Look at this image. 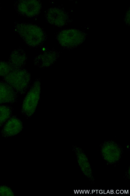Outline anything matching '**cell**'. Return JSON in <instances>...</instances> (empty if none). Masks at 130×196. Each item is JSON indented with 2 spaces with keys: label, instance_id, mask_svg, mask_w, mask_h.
<instances>
[{
  "label": "cell",
  "instance_id": "cell-1",
  "mask_svg": "<svg viewBox=\"0 0 130 196\" xmlns=\"http://www.w3.org/2000/svg\"><path fill=\"white\" fill-rule=\"evenodd\" d=\"M15 29L25 43L31 47H37L41 45L47 38L45 31L36 25L18 23L16 25Z\"/></svg>",
  "mask_w": 130,
  "mask_h": 196
},
{
  "label": "cell",
  "instance_id": "cell-2",
  "mask_svg": "<svg viewBox=\"0 0 130 196\" xmlns=\"http://www.w3.org/2000/svg\"><path fill=\"white\" fill-rule=\"evenodd\" d=\"M3 78L4 81L17 93L22 94L26 91L30 80L29 74L23 68L13 70Z\"/></svg>",
  "mask_w": 130,
  "mask_h": 196
},
{
  "label": "cell",
  "instance_id": "cell-3",
  "mask_svg": "<svg viewBox=\"0 0 130 196\" xmlns=\"http://www.w3.org/2000/svg\"><path fill=\"white\" fill-rule=\"evenodd\" d=\"M40 84L35 81L25 97L23 102L22 112L28 117L32 115L35 111L40 96Z\"/></svg>",
  "mask_w": 130,
  "mask_h": 196
},
{
  "label": "cell",
  "instance_id": "cell-4",
  "mask_svg": "<svg viewBox=\"0 0 130 196\" xmlns=\"http://www.w3.org/2000/svg\"><path fill=\"white\" fill-rule=\"evenodd\" d=\"M56 37L60 45L66 48L74 47L82 41L81 32L75 29L62 30L57 34Z\"/></svg>",
  "mask_w": 130,
  "mask_h": 196
},
{
  "label": "cell",
  "instance_id": "cell-5",
  "mask_svg": "<svg viewBox=\"0 0 130 196\" xmlns=\"http://www.w3.org/2000/svg\"><path fill=\"white\" fill-rule=\"evenodd\" d=\"M14 7L16 11L23 16L33 17L37 16L42 9L40 1L37 0H22L15 3Z\"/></svg>",
  "mask_w": 130,
  "mask_h": 196
},
{
  "label": "cell",
  "instance_id": "cell-6",
  "mask_svg": "<svg viewBox=\"0 0 130 196\" xmlns=\"http://www.w3.org/2000/svg\"><path fill=\"white\" fill-rule=\"evenodd\" d=\"M45 17L47 22L54 26L62 27L69 23V15L62 8L58 7L50 8L45 12Z\"/></svg>",
  "mask_w": 130,
  "mask_h": 196
},
{
  "label": "cell",
  "instance_id": "cell-7",
  "mask_svg": "<svg viewBox=\"0 0 130 196\" xmlns=\"http://www.w3.org/2000/svg\"><path fill=\"white\" fill-rule=\"evenodd\" d=\"M101 149L103 157L108 163L113 164L120 160L122 153L120 147L115 143L111 142L105 143Z\"/></svg>",
  "mask_w": 130,
  "mask_h": 196
},
{
  "label": "cell",
  "instance_id": "cell-8",
  "mask_svg": "<svg viewBox=\"0 0 130 196\" xmlns=\"http://www.w3.org/2000/svg\"><path fill=\"white\" fill-rule=\"evenodd\" d=\"M22 128L21 121L17 117L13 116L9 119L5 124L1 133L4 137L12 136L19 133Z\"/></svg>",
  "mask_w": 130,
  "mask_h": 196
},
{
  "label": "cell",
  "instance_id": "cell-9",
  "mask_svg": "<svg viewBox=\"0 0 130 196\" xmlns=\"http://www.w3.org/2000/svg\"><path fill=\"white\" fill-rule=\"evenodd\" d=\"M17 93L7 83L0 81V104L15 102L17 99Z\"/></svg>",
  "mask_w": 130,
  "mask_h": 196
},
{
  "label": "cell",
  "instance_id": "cell-10",
  "mask_svg": "<svg viewBox=\"0 0 130 196\" xmlns=\"http://www.w3.org/2000/svg\"><path fill=\"white\" fill-rule=\"evenodd\" d=\"M26 60L25 52L22 49L18 48L11 53L8 62L14 70L23 68Z\"/></svg>",
  "mask_w": 130,
  "mask_h": 196
},
{
  "label": "cell",
  "instance_id": "cell-11",
  "mask_svg": "<svg viewBox=\"0 0 130 196\" xmlns=\"http://www.w3.org/2000/svg\"><path fill=\"white\" fill-rule=\"evenodd\" d=\"M58 55V53L56 51L50 50L37 56L36 61L41 66H48L57 59Z\"/></svg>",
  "mask_w": 130,
  "mask_h": 196
},
{
  "label": "cell",
  "instance_id": "cell-12",
  "mask_svg": "<svg viewBox=\"0 0 130 196\" xmlns=\"http://www.w3.org/2000/svg\"><path fill=\"white\" fill-rule=\"evenodd\" d=\"M79 162L81 169L84 174L89 178L92 179V175L90 164L85 154L83 151L79 154Z\"/></svg>",
  "mask_w": 130,
  "mask_h": 196
},
{
  "label": "cell",
  "instance_id": "cell-13",
  "mask_svg": "<svg viewBox=\"0 0 130 196\" xmlns=\"http://www.w3.org/2000/svg\"><path fill=\"white\" fill-rule=\"evenodd\" d=\"M12 110V108L9 106L0 105V127L10 117Z\"/></svg>",
  "mask_w": 130,
  "mask_h": 196
},
{
  "label": "cell",
  "instance_id": "cell-14",
  "mask_svg": "<svg viewBox=\"0 0 130 196\" xmlns=\"http://www.w3.org/2000/svg\"><path fill=\"white\" fill-rule=\"evenodd\" d=\"M13 70L8 62L0 61V76L5 77Z\"/></svg>",
  "mask_w": 130,
  "mask_h": 196
},
{
  "label": "cell",
  "instance_id": "cell-15",
  "mask_svg": "<svg viewBox=\"0 0 130 196\" xmlns=\"http://www.w3.org/2000/svg\"><path fill=\"white\" fill-rule=\"evenodd\" d=\"M0 195L13 196L14 193L9 187L5 186H0Z\"/></svg>",
  "mask_w": 130,
  "mask_h": 196
}]
</instances>
